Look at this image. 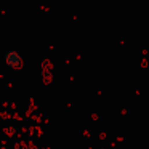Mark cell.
Returning <instances> with one entry per match:
<instances>
[{
  "label": "cell",
  "instance_id": "6da1fadb",
  "mask_svg": "<svg viewBox=\"0 0 149 149\" xmlns=\"http://www.w3.org/2000/svg\"><path fill=\"white\" fill-rule=\"evenodd\" d=\"M3 63L11 69H18V68H21V64H23V58H21V55L18 52L8 50V52L3 55Z\"/></svg>",
  "mask_w": 149,
  "mask_h": 149
}]
</instances>
